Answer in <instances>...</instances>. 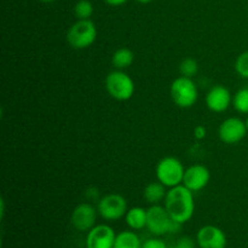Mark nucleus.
Masks as SVG:
<instances>
[{
  "mask_svg": "<svg viewBox=\"0 0 248 248\" xmlns=\"http://www.w3.org/2000/svg\"><path fill=\"white\" fill-rule=\"evenodd\" d=\"M136 1H138L140 4H149V2H152L153 0H136Z\"/></svg>",
  "mask_w": 248,
  "mask_h": 248,
  "instance_id": "a878e982",
  "label": "nucleus"
},
{
  "mask_svg": "<svg viewBox=\"0 0 248 248\" xmlns=\"http://www.w3.org/2000/svg\"><path fill=\"white\" fill-rule=\"evenodd\" d=\"M199 72V64L196 62V60L194 58L188 57L184 58L183 61L179 64V73H181L182 77L186 78H194Z\"/></svg>",
  "mask_w": 248,
  "mask_h": 248,
  "instance_id": "aec40b11",
  "label": "nucleus"
},
{
  "mask_svg": "<svg viewBox=\"0 0 248 248\" xmlns=\"http://www.w3.org/2000/svg\"><path fill=\"white\" fill-rule=\"evenodd\" d=\"M135 61V53L127 47L118 48L111 56V64L115 69L123 70L130 67Z\"/></svg>",
  "mask_w": 248,
  "mask_h": 248,
  "instance_id": "f3484780",
  "label": "nucleus"
},
{
  "mask_svg": "<svg viewBox=\"0 0 248 248\" xmlns=\"http://www.w3.org/2000/svg\"><path fill=\"white\" fill-rule=\"evenodd\" d=\"M195 245L198 244L190 236H182L177 240L173 248H195Z\"/></svg>",
  "mask_w": 248,
  "mask_h": 248,
  "instance_id": "4be33fe9",
  "label": "nucleus"
},
{
  "mask_svg": "<svg viewBox=\"0 0 248 248\" xmlns=\"http://www.w3.org/2000/svg\"><path fill=\"white\" fill-rule=\"evenodd\" d=\"M181 225L172 219L165 206L152 205L147 210V229L155 236L177 232Z\"/></svg>",
  "mask_w": 248,
  "mask_h": 248,
  "instance_id": "f03ea898",
  "label": "nucleus"
},
{
  "mask_svg": "<svg viewBox=\"0 0 248 248\" xmlns=\"http://www.w3.org/2000/svg\"><path fill=\"white\" fill-rule=\"evenodd\" d=\"M246 123L240 118H228L218 128V137L225 144H237L247 135Z\"/></svg>",
  "mask_w": 248,
  "mask_h": 248,
  "instance_id": "6e6552de",
  "label": "nucleus"
},
{
  "mask_svg": "<svg viewBox=\"0 0 248 248\" xmlns=\"http://www.w3.org/2000/svg\"><path fill=\"white\" fill-rule=\"evenodd\" d=\"M206 135H207V130H206L205 126L198 125L195 128H194V137H195L196 140H203V138L206 137Z\"/></svg>",
  "mask_w": 248,
  "mask_h": 248,
  "instance_id": "b1692460",
  "label": "nucleus"
},
{
  "mask_svg": "<svg viewBox=\"0 0 248 248\" xmlns=\"http://www.w3.org/2000/svg\"><path fill=\"white\" fill-rule=\"evenodd\" d=\"M170 94L177 107L183 109L195 106L199 98L198 87L193 81V78L178 77L172 81L170 87Z\"/></svg>",
  "mask_w": 248,
  "mask_h": 248,
  "instance_id": "20e7f679",
  "label": "nucleus"
},
{
  "mask_svg": "<svg viewBox=\"0 0 248 248\" xmlns=\"http://www.w3.org/2000/svg\"><path fill=\"white\" fill-rule=\"evenodd\" d=\"M39 1L44 2V4H51V2H55L57 1V0H39Z\"/></svg>",
  "mask_w": 248,
  "mask_h": 248,
  "instance_id": "bb28decb",
  "label": "nucleus"
},
{
  "mask_svg": "<svg viewBox=\"0 0 248 248\" xmlns=\"http://www.w3.org/2000/svg\"><path fill=\"white\" fill-rule=\"evenodd\" d=\"M235 70H236V73L240 77L244 78V79H248V51L242 52L236 58Z\"/></svg>",
  "mask_w": 248,
  "mask_h": 248,
  "instance_id": "412c9836",
  "label": "nucleus"
},
{
  "mask_svg": "<svg viewBox=\"0 0 248 248\" xmlns=\"http://www.w3.org/2000/svg\"><path fill=\"white\" fill-rule=\"evenodd\" d=\"M106 90L111 98L116 101H128L135 94V82L132 78L123 70H114L106 78Z\"/></svg>",
  "mask_w": 248,
  "mask_h": 248,
  "instance_id": "39448f33",
  "label": "nucleus"
},
{
  "mask_svg": "<svg viewBox=\"0 0 248 248\" xmlns=\"http://www.w3.org/2000/svg\"><path fill=\"white\" fill-rule=\"evenodd\" d=\"M93 15V5L90 0H79L74 5V16L77 19H90Z\"/></svg>",
  "mask_w": 248,
  "mask_h": 248,
  "instance_id": "6ab92c4d",
  "label": "nucleus"
},
{
  "mask_svg": "<svg viewBox=\"0 0 248 248\" xmlns=\"http://www.w3.org/2000/svg\"><path fill=\"white\" fill-rule=\"evenodd\" d=\"M142 248H169L165 241L160 239H149L145 242H143Z\"/></svg>",
  "mask_w": 248,
  "mask_h": 248,
  "instance_id": "5701e85b",
  "label": "nucleus"
},
{
  "mask_svg": "<svg viewBox=\"0 0 248 248\" xmlns=\"http://www.w3.org/2000/svg\"><path fill=\"white\" fill-rule=\"evenodd\" d=\"M184 172L186 169L183 164L174 156L162 157L155 169L157 181L161 182L166 188H173L183 184Z\"/></svg>",
  "mask_w": 248,
  "mask_h": 248,
  "instance_id": "423d86ee",
  "label": "nucleus"
},
{
  "mask_svg": "<svg viewBox=\"0 0 248 248\" xmlns=\"http://www.w3.org/2000/svg\"><path fill=\"white\" fill-rule=\"evenodd\" d=\"M193 194V191L189 190L183 184L170 188V190L167 191L165 198V207L174 222L184 224L193 218L195 212Z\"/></svg>",
  "mask_w": 248,
  "mask_h": 248,
  "instance_id": "f257e3e1",
  "label": "nucleus"
},
{
  "mask_svg": "<svg viewBox=\"0 0 248 248\" xmlns=\"http://www.w3.org/2000/svg\"><path fill=\"white\" fill-rule=\"evenodd\" d=\"M196 244L200 248H225L227 236L216 225H203L196 234Z\"/></svg>",
  "mask_w": 248,
  "mask_h": 248,
  "instance_id": "9b49d317",
  "label": "nucleus"
},
{
  "mask_svg": "<svg viewBox=\"0 0 248 248\" xmlns=\"http://www.w3.org/2000/svg\"><path fill=\"white\" fill-rule=\"evenodd\" d=\"M232 107L240 114H248V89H241L232 96Z\"/></svg>",
  "mask_w": 248,
  "mask_h": 248,
  "instance_id": "a211bd4d",
  "label": "nucleus"
},
{
  "mask_svg": "<svg viewBox=\"0 0 248 248\" xmlns=\"http://www.w3.org/2000/svg\"><path fill=\"white\" fill-rule=\"evenodd\" d=\"M115 237V232L109 225H94L90 232H87L86 248H114Z\"/></svg>",
  "mask_w": 248,
  "mask_h": 248,
  "instance_id": "9d476101",
  "label": "nucleus"
},
{
  "mask_svg": "<svg viewBox=\"0 0 248 248\" xmlns=\"http://www.w3.org/2000/svg\"><path fill=\"white\" fill-rule=\"evenodd\" d=\"M206 106L213 113H223L232 104V96L223 85H216L206 94Z\"/></svg>",
  "mask_w": 248,
  "mask_h": 248,
  "instance_id": "ddd939ff",
  "label": "nucleus"
},
{
  "mask_svg": "<svg viewBox=\"0 0 248 248\" xmlns=\"http://www.w3.org/2000/svg\"><path fill=\"white\" fill-rule=\"evenodd\" d=\"M98 211L91 203H80L73 210L72 224L79 232H90L96 225Z\"/></svg>",
  "mask_w": 248,
  "mask_h": 248,
  "instance_id": "f8f14e48",
  "label": "nucleus"
},
{
  "mask_svg": "<svg viewBox=\"0 0 248 248\" xmlns=\"http://www.w3.org/2000/svg\"><path fill=\"white\" fill-rule=\"evenodd\" d=\"M125 222L131 230H142L147 228V210L143 207L128 208Z\"/></svg>",
  "mask_w": 248,
  "mask_h": 248,
  "instance_id": "2eb2a0df",
  "label": "nucleus"
},
{
  "mask_svg": "<svg viewBox=\"0 0 248 248\" xmlns=\"http://www.w3.org/2000/svg\"><path fill=\"white\" fill-rule=\"evenodd\" d=\"M245 123H246V127H247V131H248V118L246 119V121H245Z\"/></svg>",
  "mask_w": 248,
  "mask_h": 248,
  "instance_id": "cd10ccee",
  "label": "nucleus"
},
{
  "mask_svg": "<svg viewBox=\"0 0 248 248\" xmlns=\"http://www.w3.org/2000/svg\"><path fill=\"white\" fill-rule=\"evenodd\" d=\"M97 39V27L91 19H78L67 31V43L74 50H85Z\"/></svg>",
  "mask_w": 248,
  "mask_h": 248,
  "instance_id": "7ed1b4c3",
  "label": "nucleus"
},
{
  "mask_svg": "<svg viewBox=\"0 0 248 248\" xmlns=\"http://www.w3.org/2000/svg\"><path fill=\"white\" fill-rule=\"evenodd\" d=\"M211 181V172L206 166L200 164L191 165L186 169L183 178V186H186L193 193L200 191L207 186Z\"/></svg>",
  "mask_w": 248,
  "mask_h": 248,
  "instance_id": "1a4fd4ad",
  "label": "nucleus"
},
{
  "mask_svg": "<svg viewBox=\"0 0 248 248\" xmlns=\"http://www.w3.org/2000/svg\"><path fill=\"white\" fill-rule=\"evenodd\" d=\"M97 211L104 220L115 222L125 217L127 213V200L120 194H108L98 201Z\"/></svg>",
  "mask_w": 248,
  "mask_h": 248,
  "instance_id": "0eeeda50",
  "label": "nucleus"
},
{
  "mask_svg": "<svg viewBox=\"0 0 248 248\" xmlns=\"http://www.w3.org/2000/svg\"><path fill=\"white\" fill-rule=\"evenodd\" d=\"M127 0H104V2L110 6H120V5H124Z\"/></svg>",
  "mask_w": 248,
  "mask_h": 248,
  "instance_id": "393cba45",
  "label": "nucleus"
},
{
  "mask_svg": "<svg viewBox=\"0 0 248 248\" xmlns=\"http://www.w3.org/2000/svg\"><path fill=\"white\" fill-rule=\"evenodd\" d=\"M140 236L133 230H124L116 234L114 248H142Z\"/></svg>",
  "mask_w": 248,
  "mask_h": 248,
  "instance_id": "dca6fc26",
  "label": "nucleus"
},
{
  "mask_svg": "<svg viewBox=\"0 0 248 248\" xmlns=\"http://www.w3.org/2000/svg\"><path fill=\"white\" fill-rule=\"evenodd\" d=\"M166 186L161 183V182H152V183L148 184L144 188L143 191V198L145 199L147 202H149L150 205H159L161 201L165 200L167 195Z\"/></svg>",
  "mask_w": 248,
  "mask_h": 248,
  "instance_id": "4468645a",
  "label": "nucleus"
}]
</instances>
